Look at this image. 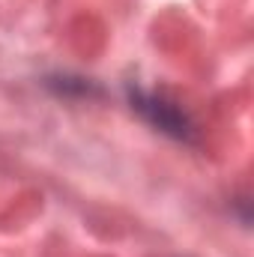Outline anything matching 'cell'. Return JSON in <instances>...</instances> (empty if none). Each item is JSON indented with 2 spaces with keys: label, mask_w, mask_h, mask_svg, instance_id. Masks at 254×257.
Returning a JSON list of instances; mask_svg holds the SVG:
<instances>
[{
  "label": "cell",
  "mask_w": 254,
  "mask_h": 257,
  "mask_svg": "<svg viewBox=\"0 0 254 257\" xmlns=\"http://www.w3.org/2000/svg\"><path fill=\"white\" fill-rule=\"evenodd\" d=\"M129 102H132V111H138L153 128H159L177 141H194V123L177 102H171L153 90H141V87H129Z\"/></svg>",
  "instance_id": "obj_1"
},
{
  "label": "cell",
  "mask_w": 254,
  "mask_h": 257,
  "mask_svg": "<svg viewBox=\"0 0 254 257\" xmlns=\"http://www.w3.org/2000/svg\"><path fill=\"white\" fill-rule=\"evenodd\" d=\"M54 93L69 96V99H84V96H99V87L90 78H78V75H54L45 81Z\"/></svg>",
  "instance_id": "obj_2"
}]
</instances>
